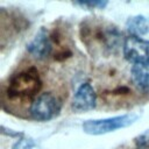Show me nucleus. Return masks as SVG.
Instances as JSON below:
<instances>
[{
  "instance_id": "f257e3e1",
  "label": "nucleus",
  "mask_w": 149,
  "mask_h": 149,
  "mask_svg": "<svg viewBox=\"0 0 149 149\" xmlns=\"http://www.w3.org/2000/svg\"><path fill=\"white\" fill-rule=\"evenodd\" d=\"M42 86L38 71L35 68H29L14 74L9 83L7 93L12 99H26L34 97Z\"/></svg>"
},
{
  "instance_id": "f03ea898",
  "label": "nucleus",
  "mask_w": 149,
  "mask_h": 149,
  "mask_svg": "<svg viewBox=\"0 0 149 149\" xmlns=\"http://www.w3.org/2000/svg\"><path fill=\"white\" fill-rule=\"evenodd\" d=\"M139 119L137 114H123L107 119L87 120L83 123V130L90 135H102L133 125Z\"/></svg>"
},
{
  "instance_id": "7ed1b4c3",
  "label": "nucleus",
  "mask_w": 149,
  "mask_h": 149,
  "mask_svg": "<svg viewBox=\"0 0 149 149\" xmlns=\"http://www.w3.org/2000/svg\"><path fill=\"white\" fill-rule=\"evenodd\" d=\"M59 100L51 93L40 94L30 106V115L36 121H49L55 119L61 112Z\"/></svg>"
},
{
  "instance_id": "20e7f679",
  "label": "nucleus",
  "mask_w": 149,
  "mask_h": 149,
  "mask_svg": "<svg viewBox=\"0 0 149 149\" xmlns=\"http://www.w3.org/2000/svg\"><path fill=\"white\" fill-rule=\"evenodd\" d=\"M123 56L128 62L149 63V41L141 37L128 36L123 42Z\"/></svg>"
},
{
  "instance_id": "39448f33",
  "label": "nucleus",
  "mask_w": 149,
  "mask_h": 149,
  "mask_svg": "<svg viewBox=\"0 0 149 149\" xmlns=\"http://www.w3.org/2000/svg\"><path fill=\"white\" fill-rule=\"evenodd\" d=\"M97 105V94L93 87L88 83L81 84L72 99V108L73 111L80 113V112H87L95 107Z\"/></svg>"
},
{
  "instance_id": "423d86ee",
  "label": "nucleus",
  "mask_w": 149,
  "mask_h": 149,
  "mask_svg": "<svg viewBox=\"0 0 149 149\" xmlns=\"http://www.w3.org/2000/svg\"><path fill=\"white\" fill-rule=\"evenodd\" d=\"M51 49H52V44L50 41V36L44 28H41L36 33L35 37L27 44L28 52L37 59L47 58L50 55Z\"/></svg>"
},
{
  "instance_id": "0eeeda50",
  "label": "nucleus",
  "mask_w": 149,
  "mask_h": 149,
  "mask_svg": "<svg viewBox=\"0 0 149 149\" xmlns=\"http://www.w3.org/2000/svg\"><path fill=\"white\" fill-rule=\"evenodd\" d=\"M133 81L142 90L149 88V63H135L130 69Z\"/></svg>"
},
{
  "instance_id": "6e6552de",
  "label": "nucleus",
  "mask_w": 149,
  "mask_h": 149,
  "mask_svg": "<svg viewBox=\"0 0 149 149\" xmlns=\"http://www.w3.org/2000/svg\"><path fill=\"white\" fill-rule=\"evenodd\" d=\"M126 28L132 36L140 37L149 33V19L143 15H135L127 20Z\"/></svg>"
},
{
  "instance_id": "1a4fd4ad",
  "label": "nucleus",
  "mask_w": 149,
  "mask_h": 149,
  "mask_svg": "<svg viewBox=\"0 0 149 149\" xmlns=\"http://www.w3.org/2000/svg\"><path fill=\"white\" fill-rule=\"evenodd\" d=\"M107 1H101V0H90V1H76L73 5H77L81 8H87V9H102L107 6Z\"/></svg>"
},
{
  "instance_id": "9d476101",
  "label": "nucleus",
  "mask_w": 149,
  "mask_h": 149,
  "mask_svg": "<svg viewBox=\"0 0 149 149\" xmlns=\"http://www.w3.org/2000/svg\"><path fill=\"white\" fill-rule=\"evenodd\" d=\"M135 149H149V129L144 130L134 139Z\"/></svg>"
},
{
  "instance_id": "9b49d317",
  "label": "nucleus",
  "mask_w": 149,
  "mask_h": 149,
  "mask_svg": "<svg viewBox=\"0 0 149 149\" xmlns=\"http://www.w3.org/2000/svg\"><path fill=\"white\" fill-rule=\"evenodd\" d=\"M35 146H36V144H35L34 140H31V139H29V137L22 136V137H20V139L14 143V146H13L12 149H34Z\"/></svg>"
},
{
  "instance_id": "f8f14e48",
  "label": "nucleus",
  "mask_w": 149,
  "mask_h": 149,
  "mask_svg": "<svg viewBox=\"0 0 149 149\" xmlns=\"http://www.w3.org/2000/svg\"><path fill=\"white\" fill-rule=\"evenodd\" d=\"M1 129H2V130H1V133H2V134H5V135H8V136H17L19 139L23 136V133H17V132H13L12 129H6V128H5L3 126L1 127Z\"/></svg>"
}]
</instances>
